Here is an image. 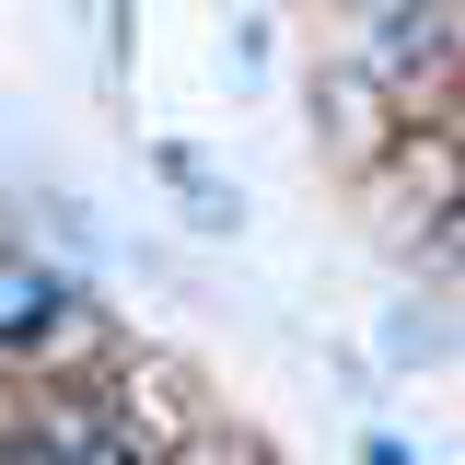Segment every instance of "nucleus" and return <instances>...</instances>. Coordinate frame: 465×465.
Listing matches in <instances>:
<instances>
[{"instance_id": "f257e3e1", "label": "nucleus", "mask_w": 465, "mask_h": 465, "mask_svg": "<svg viewBox=\"0 0 465 465\" xmlns=\"http://www.w3.org/2000/svg\"><path fill=\"white\" fill-rule=\"evenodd\" d=\"M0 465H152V442H140V419H128L116 384L35 372L12 396V419H0Z\"/></svg>"}, {"instance_id": "f03ea898", "label": "nucleus", "mask_w": 465, "mask_h": 465, "mask_svg": "<svg viewBox=\"0 0 465 465\" xmlns=\"http://www.w3.org/2000/svg\"><path fill=\"white\" fill-rule=\"evenodd\" d=\"M82 349H94L82 291L47 280L24 244H0V372H12V384H35V372H70Z\"/></svg>"}]
</instances>
